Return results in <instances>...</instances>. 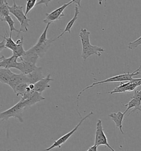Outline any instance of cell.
<instances>
[{
    "label": "cell",
    "instance_id": "obj_1",
    "mask_svg": "<svg viewBox=\"0 0 141 151\" xmlns=\"http://www.w3.org/2000/svg\"><path fill=\"white\" fill-rule=\"evenodd\" d=\"M141 69V65L138 68L137 70H135L132 73H130V72H127V73H124L123 74L118 75V76H114L112 77L106 79L105 80H101V81H98L95 83H93L92 84L86 87L85 88L83 89L80 92H79L77 98V106L78 107V101H79V99L80 95L85 91V90H88L89 89H90L93 88V86L97 85L103 84L104 83H121V82H123V81H131L133 79V77L135 76H137L138 74H140L141 73L140 72V70Z\"/></svg>",
    "mask_w": 141,
    "mask_h": 151
},
{
    "label": "cell",
    "instance_id": "obj_2",
    "mask_svg": "<svg viewBox=\"0 0 141 151\" xmlns=\"http://www.w3.org/2000/svg\"><path fill=\"white\" fill-rule=\"evenodd\" d=\"M9 8L10 13L12 14L20 23V33L28 32V28L30 26L29 22H31V19L27 18L26 14L24 13L23 11V7L21 5H17L16 1L13 0V5L12 6H9Z\"/></svg>",
    "mask_w": 141,
    "mask_h": 151
},
{
    "label": "cell",
    "instance_id": "obj_3",
    "mask_svg": "<svg viewBox=\"0 0 141 151\" xmlns=\"http://www.w3.org/2000/svg\"><path fill=\"white\" fill-rule=\"evenodd\" d=\"M24 109H26L25 106L22 100H21L13 106L1 112L0 114V119L2 121H7L9 120V119L13 117L17 119L20 122L23 123V112Z\"/></svg>",
    "mask_w": 141,
    "mask_h": 151
},
{
    "label": "cell",
    "instance_id": "obj_4",
    "mask_svg": "<svg viewBox=\"0 0 141 151\" xmlns=\"http://www.w3.org/2000/svg\"><path fill=\"white\" fill-rule=\"evenodd\" d=\"M93 115H94V112L91 111L87 115L84 117L83 118L82 117V119H81V120H80L79 123L75 126V127L74 129H72L69 132L66 133L65 135H63V136H62L60 138H58L57 140L55 141L53 143L51 146H50L48 148L45 149V151H50L51 150H52L53 148H57V147H58V148H60L61 147L62 145H63L78 130V129H79V127L81 126V124L83 123V122L86 119H87L89 117H90L91 116Z\"/></svg>",
    "mask_w": 141,
    "mask_h": 151
},
{
    "label": "cell",
    "instance_id": "obj_5",
    "mask_svg": "<svg viewBox=\"0 0 141 151\" xmlns=\"http://www.w3.org/2000/svg\"><path fill=\"white\" fill-rule=\"evenodd\" d=\"M73 3H74V2L73 1H70L69 2L61 6V7L55 9L51 12L46 13L45 14V18L44 19L43 22L46 24H48V23H51L61 19L63 17L65 16V14L63 13L64 10L66 9L68 6H70Z\"/></svg>",
    "mask_w": 141,
    "mask_h": 151
},
{
    "label": "cell",
    "instance_id": "obj_6",
    "mask_svg": "<svg viewBox=\"0 0 141 151\" xmlns=\"http://www.w3.org/2000/svg\"><path fill=\"white\" fill-rule=\"evenodd\" d=\"M94 145H97L98 147L101 145L105 146L108 147L111 151H115L114 149H113L110 146L109 143H108L107 137L104 132V129L102 125V122L101 120L100 119L98 120L97 123V129L95 131Z\"/></svg>",
    "mask_w": 141,
    "mask_h": 151
},
{
    "label": "cell",
    "instance_id": "obj_7",
    "mask_svg": "<svg viewBox=\"0 0 141 151\" xmlns=\"http://www.w3.org/2000/svg\"><path fill=\"white\" fill-rule=\"evenodd\" d=\"M104 51L105 50L101 47L93 45L90 43L85 47H82L81 57L84 61H85L89 57L92 55H97L98 57L101 56V53L104 52Z\"/></svg>",
    "mask_w": 141,
    "mask_h": 151
},
{
    "label": "cell",
    "instance_id": "obj_8",
    "mask_svg": "<svg viewBox=\"0 0 141 151\" xmlns=\"http://www.w3.org/2000/svg\"><path fill=\"white\" fill-rule=\"evenodd\" d=\"M137 87L136 84L130 81L126 83H123L121 82V84L118 86L116 87L113 90L105 92V93H97L98 95H101L104 93H109V94H115V93H123L126 92H131L135 90Z\"/></svg>",
    "mask_w": 141,
    "mask_h": 151
},
{
    "label": "cell",
    "instance_id": "obj_9",
    "mask_svg": "<svg viewBox=\"0 0 141 151\" xmlns=\"http://www.w3.org/2000/svg\"><path fill=\"white\" fill-rule=\"evenodd\" d=\"M45 99V98L43 96L41 93H39L35 91L34 93L31 95L29 98L26 99V100L21 99L23 103L25 108H29L31 107L34 105L38 102H41Z\"/></svg>",
    "mask_w": 141,
    "mask_h": 151
},
{
    "label": "cell",
    "instance_id": "obj_10",
    "mask_svg": "<svg viewBox=\"0 0 141 151\" xmlns=\"http://www.w3.org/2000/svg\"><path fill=\"white\" fill-rule=\"evenodd\" d=\"M27 83L28 84H35L36 82L44 78V76L43 74V67H37L31 73L26 74Z\"/></svg>",
    "mask_w": 141,
    "mask_h": 151
},
{
    "label": "cell",
    "instance_id": "obj_11",
    "mask_svg": "<svg viewBox=\"0 0 141 151\" xmlns=\"http://www.w3.org/2000/svg\"><path fill=\"white\" fill-rule=\"evenodd\" d=\"M17 57L12 55L9 58H6L2 55L0 58V67L1 68H4L7 69L14 68L17 69L18 63Z\"/></svg>",
    "mask_w": 141,
    "mask_h": 151
},
{
    "label": "cell",
    "instance_id": "obj_12",
    "mask_svg": "<svg viewBox=\"0 0 141 151\" xmlns=\"http://www.w3.org/2000/svg\"><path fill=\"white\" fill-rule=\"evenodd\" d=\"M21 83H27L26 74L23 73L17 74L14 73L9 80L8 85L14 91L16 86Z\"/></svg>",
    "mask_w": 141,
    "mask_h": 151
},
{
    "label": "cell",
    "instance_id": "obj_13",
    "mask_svg": "<svg viewBox=\"0 0 141 151\" xmlns=\"http://www.w3.org/2000/svg\"><path fill=\"white\" fill-rule=\"evenodd\" d=\"M53 80V79L51 78V75L48 74L47 76L41 79L34 84V90L36 91L42 93L44 90L50 88L49 83Z\"/></svg>",
    "mask_w": 141,
    "mask_h": 151
},
{
    "label": "cell",
    "instance_id": "obj_14",
    "mask_svg": "<svg viewBox=\"0 0 141 151\" xmlns=\"http://www.w3.org/2000/svg\"><path fill=\"white\" fill-rule=\"evenodd\" d=\"M55 40H49L46 42L41 43V44H37L36 43L33 47L31 48L35 50V52L39 55L40 58L43 57L45 53L48 50V48L51 46V43Z\"/></svg>",
    "mask_w": 141,
    "mask_h": 151
},
{
    "label": "cell",
    "instance_id": "obj_15",
    "mask_svg": "<svg viewBox=\"0 0 141 151\" xmlns=\"http://www.w3.org/2000/svg\"><path fill=\"white\" fill-rule=\"evenodd\" d=\"M125 115V112L119 111L117 113H114V112L111 113L109 115L112 120L114 122L116 127L119 128L120 132L122 134L124 133L122 130V122H123Z\"/></svg>",
    "mask_w": 141,
    "mask_h": 151
},
{
    "label": "cell",
    "instance_id": "obj_16",
    "mask_svg": "<svg viewBox=\"0 0 141 151\" xmlns=\"http://www.w3.org/2000/svg\"><path fill=\"white\" fill-rule=\"evenodd\" d=\"M37 66L35 64L25 60H22L21 62L18 63L17 69L23 74H28L35 70Z\"/></svg>",
    "mask_w": 141,
    "mask_h": 151
},
{
    "label": "cell",
    "instance_id": "obj_17",
    "mask_svg": "<svg viewBox=\"0 0 141 151\" xmlns=\"http://www.w3.org/2000/svg\"><path fill=\"white\" fill-rule=\"evenodd\" d=\"M39 58V55L38 53L32 48H31L28 50H26V53L21 57H20L19 59L21 60H25L36 64Z\"/></svg>",
    "mask_w": 141,
    "mask_h": 151
},
{
    "label": "cell",
    "instance_id": "obj_18",
    "mask_svg": "<svg viewBox=\"0 0 141 151\" xmlns=\"http://www.w3.org/2000/svg\"><path fill=\"white\" fill-rule=\"evenodd\" d=\"M75 15L73 16V17L70 19V21L68 22V23L67 24L66 27L64 29V31H63L62 33H61L59 36H58L57 37V39L60 38V37H61L62 36H63V35L66 33V32H68V33H70V31L71 29L73 27V26L74 25L75 21L77 20V19L78 18V15L80 14V12L79 11V6L77 4H75Z\"/></svg>",
    "mask_w": 141,
    "mask_h": 151
},
{
    "label": "cell",
    "instance_id": "obj_19",
    "mask_svg": "<svg viewBox=\"0 0 141 151\" xmlns=\"http://www.w3.org/2000/svg\"><path fill=\"white\" fill-rule=\"evenodd\" d=\"M14 73L10 69L1 68H0V81L1 83L8 85L11 77Z\"/></svg>",
    "mask_w": 141,
    "mask_h": 151
},
{
    "label": "cell",
    "instance_id": "obj_20",
    "mask_svg": "<svg viewBox=\"0 0 141 151\" xmlns=\"http://www.w3.org/2000/svg\"><path fill=\"white\" fill-rule=\"evenodd\" d=\"M23 37L22 36L20 40H18L16 42L17 44V47L16 48V50L12 52H13V55L14 56L19 58L21 57L22 55H24V54L26 53V50H25L23 48Z\"/></svg>",
    "mask_w": 141,
    "mask_h": 151
},
{
    "label": "cell",
    "instance_id": "obj_21",
    "mask_svg": "<svg viewBox=\"0 0 141 151\" xmlns=\"http://www.w3.org/2000/svg\"><path fill=\"white\" fill-rule=\"evenodd\" d=\"M9 4L7 0H0V16L1 21L9 15Z\"/></svg>",
    "mask_w": 141,
    "mask_h": 151
},
{
    "label": "cell",
    "instance_id": "obj_22",
    "mask_svg": "<svg viewBox=\"0 0 141 151\" xmlns=\"http://www.w3.org/2000/svg\"><path fill=\"white\" fill-rule=\"evenodd\" d=\"M4 39L6 40V49H10L11 50H12V52L14 51L17 47V43L14 42V40L12 38V34H9V36L8 32H6V35H4Z\"/></svg>",
    "mask_w": 141,
    "mask_h": 151
},
{
    "label": "cell",
    "instance_id": "obj_23",
    "mask_svg": "<svg viewBox=\"0 0 141 151\" xmlns=\"http://www.w3.org/2000/svg\"><path fill=\"white\" fill-rule=\"evenodd\" d=\"M2 21H4L8 24V25L9 27V29H10V34L12 33V32L15 31L16 32H18V36L16 38H17L18 37L19 35L20 34V32L19 30L17 29L15 27H14V24H15V22L13 21V19L11 17V16L10 15H8L6 17H5L3 19L1 20Z\"/></svg>",
    "mask_w": 141,
    "mask_h": 151
},
{
    "label": "cell",
    "instance_id": "obj_24",
    "mask_svg": "<svg viewBox=\"0 0 141 151\" xmlns=\"http://www.w3.org/2000/svg\"><path fill=\"white\" fill-rule=\"evenodd\" d=\"M132 98H134L136 99L137 102V105L135 109H133L132 110V111L128 114V115H130L132 112H134L136 110H140L141 111V90H136L135 91V93L133 94V96H132Z\"/></svg>",
    "mask_w": 141,
    "mask_h": 151
},
{
    "label": "cell",
    "instance_id": "obj_25",
    "mask_svg": "<svg viewBox=\"0 0 141 151\" xmlns=\"http://www.w3.org/2000/svg\"><path fill=\"white\" fill-rule=\"evenodd\" d=\"M28 85L29 84L27 83H21L20 84L18 85L14 93H16V95L17 96L19 95L22 96L26 92V88L28 86Z\"/></svg>",
    "mask_w": 141,
    "mask_h": 151
},
{
    "label": "cell",
    "instance_id": "obj_26",
    "mask_svg": "<svg viewBox=\"0 0 141 151\" xmlns=\"http://www.w3.org/2000/svg\"><path fill=\"white\" fill-rule=\"evenodd\" d=\"M37 0H26V8L25 14L27 16L28 13L36 5Z\"/></svg>",
    "mask_w": 141,
    "mask_h": 151
},
{
    "label": "cell",
    "instance_id": "obj_27",
    "mask_svg": "<svg viewBox=\"0 0 141 151\" xmlns=\"http://www.w3.org/2000/svg\"><path fill=\"white\" fill-rule=\"evenodd\" d=\"M122 105H123V106H124L127 107V109L126 110V111L124 112L126 114L131 109H132V108L135 109L137 107V102L136 99L131 97V100L128 102L127 104H122Z\"/></svg>",
    "mask_w": 141,
    "mask_h": 151
},
{
    "label": "cell",
    "instance_id": "obj_28",
    "mask_svg": "<svg viewBox=\"0 0 141 151\" xmlns=\"http://www.w3.org/2000/svg\"><path fill=\"white\" fill-rule=\"evenodd\" d=\"M141 45V36L139 37L136 40H134L133 42H131L129 43L128 45V48L131 50H133L136 49L139 45Z\"/></svg>",
    "mask_w": 141,
    "mask_h": 151
},
{
    "label": "cell",
    "instance_id": "obj_29",
    "mask_svg": "<svg viewBox=\"0 0 141 151\" xmlns=\"http://www.w3.org/2000/svg\"><path fill=\"white\" fill-rule=\"evenodd\" d=\"M51 1V0H40L39 2H37L36 5H42L44 4L45 5L46 7H48L49 3Z\"/></svg>",
    "mask_w": 141,
    "mask_h": 151
},
{
    "label": "cell",
    "instance_id": "obj_30",
    "mask_svg": "<svg viewBox=\"0 0 141 151\" xmlns=\"http://www.w3.org/2000/svg\"><path fill=\"white\" fill-rule=\"evenodd\" d=\"M131 81H132V83L136 84L137 87L141 85V78H138V79H133H133Z\"/></svg>",
    "mask_w": 141,
    "mask_h": 151
},
{
    "label": "cell",
    "instance_id": "obj_31",
    "mask_svg": "<svg viewBox=\"0 0 141 151\" xmlns=\"http://www.w3.org/2000/svg\"><path fill=\"white\" fill-rule=\"evenodd\" d=\"M6 40L4 39V40H2L1 43H0V52H1L4 49H6Z\"/></svg>",
    "mask_w": 141,
    "mask_h": 151
},
{
    "label": "cell",
    "instance_id": "obj_32",
    "mask_svg": "<svg viewBox=\"0 0 141 151\" xmlns=\"http://www.w3.org/2000/svg\"><path fill=\"white\" fill-rule=\"evenodd\" d=\"M98 147L97 146V145H94V146L90 147L87 150V151H98Z\"/></svg>",
    "mask_w": 141,
    "mask_h": 151
},
{
    "label": "cell",
    "instance_id": "obj_33",
    "mask_svg": "<svg viewBox=\"0 0 141 151\" xmlns=\"http://www.w3.org/2000/svg\"><path fill=\"white\" fill-rule=\"evenodd\" d=\"M70 1H73L74 2V3L78 5L79 7H81L80 6V2L82 0H70Z\"/></svg>",
    "mask_w": 141,
    "mask_h": 151
},
{
    "label": "cell",
    "instance_id": "obj_34",
    "mask_svg": "<svg viewBox=\"0 0 141 151\" xmlns=\"http://www.w3.org/2000/svg\"><path fill=\"white\" fill-rule=\"evenodd\" d=\"M99 1V5H102V1L103 0H98ZM106 0H105V7L106 6Z\"/></svg>",
    "mask_w": 141,
    "mask_h": 151
},
{
    "label": "cell",
    "instance_id": "obj_35",
    "mask_svg": "<svg viewBox=\"0 0 141 151\" xmlns=\"http://www.w3.org/2000/svg\"></svg>",
    "mask_w": 141,
    "mask_h": 151
}]
</instances>
